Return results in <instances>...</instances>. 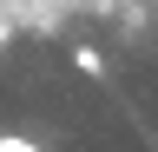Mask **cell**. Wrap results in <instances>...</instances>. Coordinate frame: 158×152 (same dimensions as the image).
Masks as SVG:
<instances>
[{
  "mask_svg": "<svg viewBox=\"0 0 158 152\" xmlns=\"http://www.w3.org/2000/svg\"><path fill=\"white\" fill-rule=\"evenodd\" d=\"M0 152H46V145L27 139V132H0Z\"/></svg>",
  "mask_w": 158,
  "mask_h": 152,
  "instance_id": "cell-1",
  "label": "cell"
},
{
  "mask_svg": "<svg viewBox=\"0 0 158 152\" xmlns=\"http://www.w3.org/2000/svg\"><path fill=\"white\" fill-rule=\"evenodd\" d=\"M73 60H79V73H92V80H99V73H106V60H99V53H92V46H79V53H73Z\"/></svg>",
  "mask_w": 158,
  "mask_h": 152,
  "instance_id": "cell-2",
  "label": "cell"
},
{
  "mask_svg": "<svg viewBox=\"0 0 158 152\" xmlns=\"http://www.w3.org/2000/svg\"><path fill=\"white\" fill-rule=\"evenodd\" d=\"M7 40H13V27H7V20H0V46H7Z\"/></svg>",
  "mask_w": 158,
  "mask_h": 152,
  "instance_id": "cell-3",
  "label": "cell"
}]
</instances>
